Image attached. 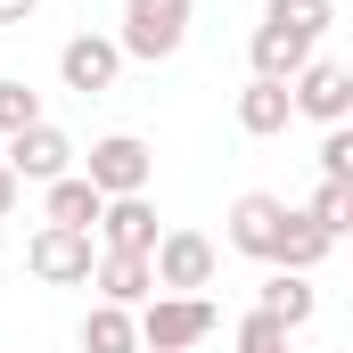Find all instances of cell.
I'll list each match as a JSON object with an SVG mask.
<instances>
[{"mask_svg":"<svg viewBox=\"0 0 353 353\" xmlns=\"http://www.w3.org/2000/svg\"><path fill=\"white\" fill-rule=\"evenodd\" d=\"M99 255H107V247H90V230H58V222H41V230L25 239V271H33L41 288H90Z\"/></svg>","mask_w":353,"mask_h":353,"instance_id":"obj_1","label":"cell"},{"mask_svg":"<svg viewBox=\"0 0 353 353\" xmlns=\"http://www.w3.org/2000/svg\"><path fill=\"white\" fill-rule=\"evenodd\" d=\"M189 17H197V0H123V58H173L181 41H189Z\"/></svg>","mask_w":353,"mask_h":353,"instance_id":"obj_2","label":"cell"},{"mask_svg":"<svg viewBox=\"0 0 353 353\" xmlns=\"http://www.w3.org/2000/svg\"><path fill=\"white\" fill-rule=\"evenodd\" d=\"M148 173H157V148L132 140V132L90 140V157H83V181L99 189V197H148Z\"/></svg>","mask_w":353,"mask_h":353,"instance_id":"obj_3","label":"cell"},{"mask_svg":"<svg viewBox=\"0 0 353 353\" xmlns=\"http://www.w3.org/2000/svg\"><path fill=\"white\" fill-rule=\"evenodd\" d=\"M214 337V304L205 296H148L140 304V345L148 353H189Z\"/></svg>","mask_w":353,"mask_h":353,"instance_id":"obj_4","label":"cell"},{"mask_svg":"<svg viewBox=\"0 0 353 353\" xmlns=\"http://www.w3.org/2000/svg\"><path fill=\"white\" fill-rule=\"evenodd\" d=\"M214 263H222V255H214L205 230H165V239H157V288H165V296H205V288H214Z\"/></svg>","mask_w":353,"mask_h":353,"instance_id":"obj_5","label":"cell"},{"mask_svg":"<svg viewBox=\"0 0 353 353\" xmlns=\"http://www.w3.org/2000/svg\"><path fill=\"white\" fill-rule=\"evenodd\" d=\"M0 165H8L17 181H33V189H50V181L74 173V140H66L58 123H33V132H17V140L0 148Z\"/></svg>","mask_w":353,"mask_h":353,"instance_id":"obj_6","label":"cell"},{"mask_svg":"<svg viewBox=\"0 0 353 353\" xmlns=\"http://www.w3.org/2000/svg\"><path fill=\"white\" fill-rule=\"evenodd\" d=\"M288 214H296V205H279V197H263V189H247V197L230 205V247H239V255H255V263H279Z\"/></svg>","mask_w":353,"mask_h":353,"instance_id":"obj_7","label":"cell"},{"mask_svg":"<svg viewBox=\"0 0 353 353\" xmlns=\"http://www.w3.org/2000/svg\"><path fill=\"white\" fill-rule=\"evenodd\" d=\"M115 74H123V41H107V33H74V41L58 50V83L83 90V99L115 90Z\"/></svg>","mask_w":353,"mask_h":353,"instance_id":"obj_8","label":"cell"},{"mask_svg":"<svg viewBox=\"0 0 353 353\" xmlns=\"http://www.w3.org/2000/svg\"><path fill=\"white\" fill-rule=\"evenodd\" d=\"M288 90H296V115H312L321 132H329V123H353V74H345V66L312 58V66H304Z\"/></svg>","mask_w":353,"mask_h":353,"instance_id":"obj_9","label":"cell"},{"mask_svg":"<svg viewBox=\"0 0 353 353\" xmlns=\"http://www.w3.org/2000/svg\"><path fill=\"white\" fill-rule=\"evenodd\" d=\"M157 205L148 197H107V214H99V247L107 255H157Z\"/></svg>","mask_w":353,"mask_h":353,"instance_id":"obj_10","label":"cell"},{"mask_svg":"<svg viewBox=\"0 0 353 353\" xmlns=\"http://www.w3.org/2000/svg\"><path fill=\"white\" fill-rule=\"evenodd\" d=\"M247 58H255V74L263 83H296L304 66H312V33H296V25H255V41H247Z\"/></svg>","mask_w":353,"mask_h":353,"instance_id":"obj_11","label":"cell"},{"mask_svg":"<svg viewBox=\"0 0 353 353\" xmlns=\"http://www.w3.org/2000/svg\"><path fill=\"white\" fill-rule=\"evenodd\" d=\"M90 288H99V304H148L157 296V255H99V271H90Z\"/></svg>","mask_w":353,"mask_h":353,"instance_id":"obj_12","label":"cell"},{"mask_svg":"<svg viewBox=\"0 0 353 353\" xmlns=\"http://www.w3.org/2000/svg\"><path fill=\"white\" fill-rule=\"evenodd\" d=\"M288 115H296V90L288 83H255L239 90V132H255V140H271V132H288Z\"/></svg>","mask_w":353,"mask_h":353,"instance_id":"obj_13","label":"cell"},{"mask_svg":"<svg viewBox=\"0 0 353 353\" xmlns=\"http://www.w3.org/2000/svg\"><path fill=\"white\" fill-rule=\"evenodd\" d=\"M83 353H148V345H140V312L90 304V312H83Z\"/></svg>","mask_w":353,"mask_h":353,"instance_id":"obj_14","label":"cell"},{"mask_svg":"<svg viewBox=\"0 0 353 353\" xmlns=\"http://www.w3.org/2000/svg\"><path fill=\"white\" fill-rule=\"evenodd\" d=\"M41 197H50V222H58V230H99V214H107V197H99V189H90L83 173L50 181Z\"/></svg>","mask_w":353,"mask_h":353,"instance_id":"obj_15","label":"cell"},{"mask_svg":"<svg viewBox=\"0 0 353 353\" xmlns=\"http://www.w3.org/2000/svg\"><path fill=\"white\" fill-rule=\"evenodd\" d=\"M263 312H271V321H288V329H304V321L321 312L312 271H271V279H263Z\"/></svg>","mask_w":353,"mask_h":353,"instance_id":"obj_16","label":"cell"},{"mask_svg":"<svg viewBox=\"0 0 353 353\" xmlns=\"http://www.w3.org/2000/svg\"><path fill=\"white\" fill-rule=\"evenodd\" d=\"M329 247H337V239H329L312 214H288V239H279V263H271V271H312Z\"/></svg>","mask_w":353,"mask_h":353,"instance_id":"obj_17","label":"cell"},{"mask_svg":"<svg viewBox=\"0 0 353 353\" xmlns=\"http://www.w3.org/2000/svg\"><path fill=\"white\" fill-rule=\"evenodd\" d=\"M33 123H50V115H41V90H25L17 74H0V140H17V132H33Z\"/></svg>","mask_w":353,"mask_h":353,"instance_id":"obj_18","label":"cell"},{"mask_svg":"<svg viewBox=\"0 0 353 353\" xmlns=\"http://www.w3.org/2000/svg\"><path fill=\"white\" fill-rule=\"evenodd\" d=\"M304 214H312V222H321L329 239H353V181H321Z\"/></svg>","mask_w":353,"mask_h":353,"instance_id":"obj_19","label":"cell"},{"mask_svg":"<svg viewBox=\"0 0 353 353\" xmlns=\"http://www.w3.org/2000/svg\"><path fill=\"white\" fill-rule=\"evenodd\" d=\"M263 17H271V25H296V33H312V41L337 25V8H329V0H271Z\"/></svg>","mask_w":353,"mask_h":353,"instance_id":"obj_20","label":"cell"},{"mask_svg":"<svg viewBox=\"0 0 353 353\" xmlns=\"http://www.w3.org/2000/svg\"><path fill=\"white\" fill-rule=\"evenodd\" d=\"M239 353H288V321H271L263 304L239 321Z\"/></svg>","mask_w":353,"mask_h":353,"instance_id":"obj_21","label":"cell"},{"mask_svg":"<svg viewBox=\"0 0 353 353\" xmlns=\"http://www.w3.org/2000/svg\"><path fill=\"white\" fill-rule=\"evenodd\" d=\"M321 181H353V123L321 132Z\"/></svg>","mask_w":353,"mask_h":353,"instance_id":"obj_22","label":"cell"},{"mask_svg":"<svg viewBox=\"0 0 353 353\" xmlns=\"http://www.w3.org/2000/svg\"><path fill=\"white\" fill-rule=\"evenodd\" d=\"M17 197H25V181H17V173H8V165H0V222L17 214Z\"/></svg>","mask_w":353,"mask_h":353,"instance_id":"obj_23","label":"cell"},{"mask_svg":"<svg viewBox=\"0 0 353 353\" xmlns=\"http://www.w3.org/2000/svg\"><path fill=\"white\" fill-rule=\"evenodd\" d=\"M33 8H41V0H0V25H25Z\"/></svg>","mask_w":353,"mask_h":353,"instance_id":"obj_24","label":"cell"}]
</instances>
